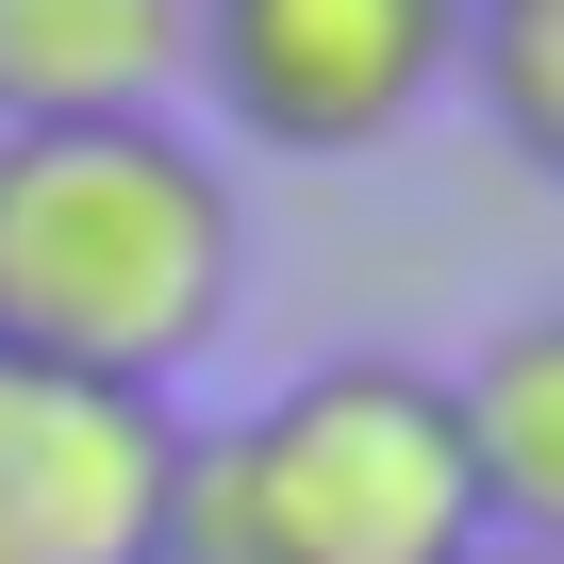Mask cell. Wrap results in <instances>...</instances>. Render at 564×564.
<instances>
[{"mask_svg":"<svg viewBox=\"0 0 564 564\" xmlns=\"http://www.w3.org/2000/svg\"><path fill=\"white\" fill-rule=\"evenodd\" d=\"M249 300V199L166 117L0 133V349L166 399Z\"/></svg>","mask_w":564,"mask_h":564,"instance_id":"6da1fadb","label":"cell"},{"mask_svg":"<svg viewBox=\"0 0 564 564\" xmlns=\"http://www.w3.org/2000/svg\"><path fill=\"white\" fill-rule=\"evenodd\" d=\"M465 547H498V531H481V481L448 432V366L333 349L282 399L183 432L150 564H465Z\"/></svg>","mask_w":564,"mask_h":564,"instance_id":"7a4b0ae2","label":"cell"},{"mask_svg":"<svg viewBox=\"0 0 564 564\" xmlns=\"http://www.w3.org/2000/svg\"><path fill=\"white\" fill-rule=\"evenodd\" d=\"M448 51H465V0H199L183 84L249 150L366 166L382 133H415L448 100Z\"/></svg>","mask_w":564,"mask_h":564,"instance_id":"3957f363","label":"cell"},{"mask_svg":"<svg viewBox=\"0 0 564 564\" xmlns=\"http://www.w3.org/2000/svg\"><path fill=\"white\" fill-rule=\"evenodd\" d=\"M183 481V415L133 382H67L0 349V564H150Z\"/></svg>","mask_w":564,"mask_h":564,"instance_id":"277c9868","label":"cell"},{"mask_svg":"<svg viewBox=\"0 0 564 564\" xmlns=\"http://www.w3.org/2000/svg\"><path fill=\"white\" fill-rule=\"evenodd\" d=\"M199 0H0V133H117L183 100Z\"/></svg>","mask_w":564,"mask_h":564,"instance_id":"5b68a950","label":"cell"},{"mask_svg":"<svg viewBox=\"0 0 564 564\" xmlns=\"http://www.w3.org/2000/svg\"><path fill=\"white\" fill-rule=\"evenodd\" d=\"M448 432H465L481 531L498 547H547L564 531V316H498L481 366H448Z\"/></svg>","mask_w":564,"mask_h":564,"instance_id":"8992f818","label":"cell"},{"mask_svg":"<svg viewBox=\"0 0 564 564\" xmlns=\"http://www.w3.org/2000/svg\"><path fill=\"white\" fill-rule=\"evenodd\" d=\"M448 84L498 117V150H514V166H564V0H465Z\"/></svg>","mask_w":564,"mask_h":564,"instance_id":"52a82bcc","label":"cell"},{"mask_svg":"<svg viewBox=\"0 0 564 564\" xmlns=\"http://www.w3.org/2000/svg\"><path fill=\"white\" fill-rule=\"evenodd\" d=\"M465 564H564V547H465Z\"/></svg>","mask_w":564,"mask_h":564,"instance_id":"ba28073f","label":"cell"}]
</instances>
